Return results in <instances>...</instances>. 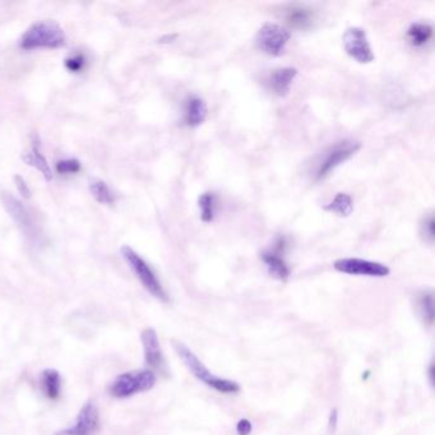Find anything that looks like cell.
<instances>
[{
    "instance_id": "cell-6",
    "label": "cell",
    "mask_w": 435,
    "mask_h": 435,
    "mask_svg": "<svg viewBox=\"0 0 435 435\" xmlns=\"http://www.w3.org/2000/svg\"><path fill=\"white\" fill-rule=\"evenodd\" d=\"M361 149L360 142L353 139H343L333 144L324 155L323 160L319 163L316 173V179L322 181L336 170L342 163L348 161L353 156L356 155Z\"/></svg>"
},
{
    "instance_id": "cell-3",
    "label": "cell",
    "mask_w": 435,
    "mask_h": 435,
    "mask_svg": "<svg viewBox=\"0 0 435 435\" xmlns=\"http://www.w3.org/2000/svg\"><path fill=\"white\" fill-rule=\"evenodd\" d=\"M120 253L123 259L129 266L131 272L137 276L138 280L142 284V286L154 296L159 299L160 301L168 303V295L166 290L162 286L161 282L159 280L157 274L147 262L144 261L141 255L138 254L134 249H131L128 245H124L120 249Z\"/></svg>"
},
{
    "instance_id": "cell-23",
    "label": "cell",
    "mask_w": 435,
    "mask_h": 435,
    "mask_svg": "<svg viewBox=\"0 0 435 435\" xmlns=\"http://www.w3.org/2000/svg\"><path fill=\"white\" fill-rule=\"evenodd\" d=\"M86 55L82 54V53H75L69 55L65 60H64V65L65 68L68 69L69 72L72 73H81L82 70L86 67Z\"/></svg>"
},
{
    "instance_id": "cell-24",
    "label": "cell",
    "mask_w": 435,
    "mask_h": 435,
    "mask_svg": "<svg viewBox=\"0 0 435 435\" xmlns=\"http://www.w3.org/2000/svg\"><path fill=\"white\" fill-rule=\"evenodd\" d=\"M81 162L77 159H65L56 162L55 168L59 174H75L81 170Z\"/></svg>"
},
{
    "instance_id": "cell-5",
    "label": "cell",
    "mask_w": 435,
    "mask_h": 435,
    "mask_svg": "<svg viewBox=\"0 0 435 435\" xmlns=\"http://www.w3.org/2000/svg\"><path fill=\"white\" fill-rule=\"evenodd\" d=\"M0 199L8 215L13 218L16 224L18 225L26 239L31 242L33 247H40L43 244V234L32 218L31 212L28 211V208L17 197H14L9 192H1Z\"/></svg>"
},
{
    "instance_id": "cell-14",
    "label": "cell",
    "mask_w": 435,
    "mask_h": 435,
    "mask_svg": "<svg viewBox=\"0 0 435 435\" xmlns=\"http://www.w3.org/2000/svg\"><path fill=\"white\" fill-rule=\"evenodd\" d=\"M296 75L298 69L291 67L274 69L269 75V86L277 96H286Z\"/></svg>"
},
{
    "instance_id": "cell-11",
    "label": "cell",
    "mask_w": 435,
    "mask_h": 435,
    "mask_svg": "<svg viewBox=\"0 0 435 435\" xmlns=\"http://www.w3.org/2000/svg\"><path fill=\"white\" fill-rule=\"evenodd\" d=\"M141 341L144 346V361L149 365V370H152L154 373H168V365L162 353L157 332L154 328H146L141 333Z\"/></svg>"
},
{
    "instance_id": "cell-8",
    "label": "cell",
    "mask_w": 435,
    "mask_h": 435,
    "mask_svg": "<svg viewBox=\"0 0 435 435\" xmlns=\"http://www.w3.org/2000/svg\"><path fill=\"white\" fill-rule=\"evenodd\" d=\"M101 429V419L97 406L88 401L83 404L75 423L65 429L56 431L54 435H97Z\"/></svg>"
},
{
    "instance_id": "cell-21",
    "label": "cell",
    "mask_w": 435,
    "mask_h": 435,
    "mask_svg": "<svg viewBox=\"0 0 435 435\" xmlns=\"http://www.w3.org/2000/svg\"><path fill=\"white\" fill-rule=\"evenodd\" d=\"M417 304H419V311L423 317L425 323L431 326L434 322V298H433V292H423L419 299H417Z\"/></svg>"
},
{
    "instance_id": "cell-26",
    "label": "cell",
    "mask_w": 435,
    "mask_h": 435,
    "mask_svg": "<svg viewBox=\"0 0 435 435\" xmlns=\"http://www.w3.org/2000/svg\"><path fill=\"white\" fill-rule=\"evenodd\" d=\"M14 183H16L17 189H18L19 194H21L23 198L28 199L31 197V189H30L28 184L26 183L25 179H23L21 175H16V176H14Z\"/></svg>"
},
{
    "instance_id": "cell-20",
    "label": "cell",
    "mask_w": 435,
    "mask_h": 435,
    "mask_svg": "<svg viewBox=\"0 0 435 435\" xmlns=\"http://www.w3.org/2000/svg\"><path fill=\"white\" fill-rule=\"evenodd\" d=\"M324 210L333 212L341 218H348L354 211V202L348 193H338L330 205L324 207Z\"/></svg>"
},
{
    "instance_id": "cell-10",
    "label": "cell",
    "mask_w": 435,
    "mask_h": 435,
    "mask_svg": "<svg viewBox=\"0 0 435 435\" xmlns=\"http://www.w3.org/2000/svg\"><path fill=\"white\" fill-rule=\"evenodd\" d=\"M333 267L341 274L353 276H367V277H386L391 274V269L380 262L367 261L361 258H342L337 259Z\"/></svg>"
},
{
    "instance_id": "cell-27",
    "label": "cell",
    "mask_w": 435,
    "mask_h": 435,
    "mask_svg": "<svg viewBox=\"0 0 435 435\" xmlns=\"http://www.w3.org/2000/svg\"><path fill=\"white\" fill-rule=\"evenodd\" d=\"M252 423L248 419H242L237 425V431L239 435H249L252 433Z\"/></svg>"
},
{
    "instance_id": "cell-18",
    "label": "cell",
    "mask_w": 435,
    "mask_h": 435,
    "mask_svg": "<svg viewBox=\"0 0 435 435\" xmlns=\"http://www.w3.org/2000/svg\"><path fill=\"white\" fill-rule=\"evenodd\" d=\"M433 26L424 22H417L412 23L407 30V38L410 44L415 48H423L426 44H429L430 40L433 38Z\"/></svg>"
},
{
    "instance_id": "cell-28",
    "label": "cell",
    "mask_w": 435,
    "mask_h": 435,
    "mask_svg": "<svg viewBox=\"0 0 435 435\" xmlns=\"http://www.w3.org/2000/svg\"><path fill=\"white\" fill-rule=\"evenodd\" d=\"M337 423H338V412L336 409L331 411L330 420H328V428H330L331 433H333L337 428Z\"/></svg>"
},
{
    "instance_id": "cell-22",
    "label": "cell",
    "mask_w": 435,
    "mask_h": 435,
    "mask_svg": "<svg viewBox=\"0 0 435 435\" xmlns=\"http://www.w3.org/2000/svg\"><path fill=\"white\" fill-rule=\"evenodd\" d=\"M215 203L216 198L215 194L203 193L198 199L199 210H200V218L203 222H212L215 218Z\"/></svg>"
},
{
    "instance_id": "cell-29",
    "label": "cell",
    "mask_w": 435,
    "mask_h": 435,
    "mask_svg": "<svg viewBox=\"0 0 435 435\" xmlns=\"http://www.w3.org/2000/svg\"><path fill=\"white\" fill-rule=\"evenodd\" d=\"M178 38V35L176 33H171V35H165V36H162L160 40H159V43H161V44H170V43H173Z\"/></svg>"
},
{
    "instance_id": "cell-16",
    "label": "cell",
    "mask_w": 435,
    "mask_h": 435,
    "mask_svg": "<svg viewBox=\"0 0 435 435\" xmlns=\"http://www.w3.org/2000/svg\"><path fill=\"white\" fill-rule=\"evenodd\" d=\"M286 22L291 27L305 30L309 28L314 22V13L311 8L305 6H290L286 11Z\"/></svg>"
},
{
    "instance_id": "cell-12",
    "label": "cell",
    "mask_w": 435,
    "mask_h": 435,
    "mask_svg": "<svg viewBox=\"0 0 435 435\" xmlns=\"http://www.w3.org/2000/svg\"><path fill=\"white\" fill-rule=\"evenodd\" d=\"M274 250H268L262 254V261L267 266L269 274L280 281H286L290 277V269L286 262L281 257V250L285 247V239H280Z\"/></svg>"
},
{
    "instance_id": "cell-4",
    "label": "cell",
    "mask_w": 435,
    "mask_h": 435,
    "mask_svg": "<svg viewBox=\"0 0 435 435\" xmlns=\"http://www.w3.org/2000/svg\"><path fill=\"white\" fill-rule=\"evenodd\" d=\"M156 380V374L149 369L131 370L120 374L112 380L109 386V393L112 397L118 399L133 397L138 393L151 391L155 387Z\"/></svg>"
},
{
    "instance_id": "cell-13",
    "label": "cell",
    "mask_w": 435,
    "mask_h": 435,
    "mask_svg": "<svg viewBox=\"0 0 435 435\" xmlns=\"http://www.w3.org/2000/svg\"><path fill=\"white\" fill-rule=\"evenodd\" d=\"M40 388L45 397L56 401L62 396L63 378L56 369H45L40 375Z\"/></svg>"
},
{
    "instance_id": "cell-9",
    "label": "cell",
    "mask_w": 435,
    "mask_h": 435,
    "mask_svg": "<svg viewBox=\"0 0 435 435\" xmlns=\"http://www.w3.org/2000/svg\"><path fill=\"white\" fill-rule=\"evenodd\" d=\"M345 51L360 64H369L374 60V53L369 44L367 32L360 27H350L342 36Z\"/></svg>"
},
{
    "instance_id": "cell-15",
    "label": "cell",
    "mask_w": 435,
    "mask_h": 435,
    "mask_svg": "<svg viewBox=\"0 0 435 435\" xmlns=\"http://www.w3.org/2000/svg\"><path fill=\"white\" fill-rule=\"evenodd\" d=\"M208 114L207 104L205 100L192 96L187 100L186 102V109H184V122L188 127H199L205 123V118Z\"/></svg>"
},
{
    "instance_id": "cell-19",
    "label": "cell",
    "mask_w": 435,
    "mask_h": 435,
    "mask_svg": "<svg viewBox=\"0 0 435 435\" xmlns=\"http://www.w3.org/2000/svg\"><path fill=\"white\" fill-rule=\"evenodd\" d=\"M90 192L99 203L101 205H112L115 202V194L112 190V188L106 184L105 181L101 179H91L88 183Z\"/></svg>"
},
{
    "instance_id": "cell-17",
    "label": "cell",
    "mask_w": 435,
    "mask_h": 435,
    "mask_svg": "<svg viewBox=\"0 0 435 435\" xmlns=\"http://www.w3.org/2000/svg\"><path fill=\"white\" fill-rule=\"evenodd\" d=\"M22 160L32 168L38 170L45 179L48 181H53V171L50 168L48 160L45 159V156L41 154L38 144H32L31 149L30 151H26L25 154L22 155Z\"/></svg>"
},
{
    "instance_id": "cell-7",
    "label": "cell",
    "mask_w": 435,
    "mask_h": 435,
    "mask_svg": "<svg viewBox=\"0 0 435 435\" xmlns=\"http://www.w3.org/2000/svg\"><path fill=\"white\" fill-rule=\"evenodd\" d=\"M290 38L291 33L285 27L274 22H267L259 28L255 43L268 55L280 56L285 51Z\"/></svg>"
},
{
    "instance_id": "cell-25",
    "label": "cell",
    "mask_w": 435,
    "mask_h": 435,
    "mask_svg": "<svg viewBox=\"0 0 435 435\" xmlns=\"http://www.w3.org/2000/svg\"><path fill=\"white\" fill-rule=\"evenodd\" d=\"M420 229H421V235L425 239V242L433 244L434 242V216L433 213H429L424 218Z\"/></svg>"
},
{
    "instance_id": "cell-1",
    "label": "cell",
    "mask_w": 435,
    "mask_h": 435,
    "mask_svg": "<svg viewBox=\"0 0 435 435\" xmlns=\"http://www.w3.org/2000/svg\"><path fill=\"white\" fill-rule=\"evenodd\" d=\"M173 346H174L175 353L181 358L184 365L188 367V370L205 386L220 393H225V394L237 393L242 390L240 385L235 380H225L212 373L211 370L205 367L202 360H199L198 356L194 354L186 343L181 341H174Z\"/></svg>"
},
{
    "instance_id": "cell-30",
    "label": "cell",
    "mask_w": 435,
    "mask_h": 435,
    "mask_svg": "<svg viewBox=\"0 0 435 435\" xmlns=\"http://www.w3.org/2000/svg\"><path fill=\"white\" fill-rule=\"evenodd\" d=\"M433 375H434V364H431L429 367V378L430 382H431V385H433V382H434V378H433Z\"/></svg>"
},
{
    "instance_id": "cell-2",
    "label": "cell",
    "mask_w": 435,
    "mask_h": 435,
    "mask_svg": "<svg viewBox=\"0 0 435 435\" xmlns=\"http://www.w3.org/2000/svg\"><path fill=\"white\" fill-rule=\"evenodd\" d=\"M67 43L65 32L54 21H41L32 25L21 38L23 50L59 49Z\"/></svg>"
}]
</instances>
